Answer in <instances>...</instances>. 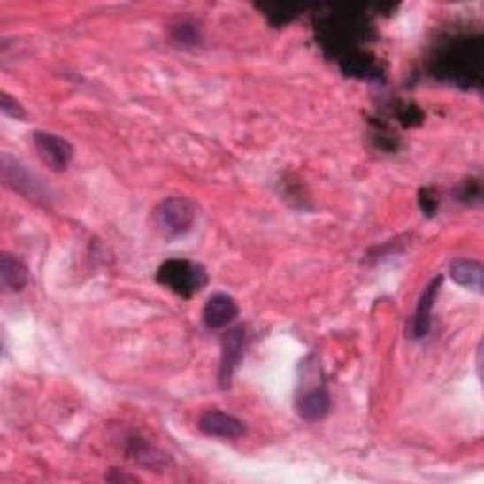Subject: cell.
Here are the masks:
<instances>
[{
  "mask_svg": "<svg viewBox=\"0 0 484 484\" xmlns=\"http://www.w3.org/2000/svg\"><path fill=\"white\" fill-rule=\"evenodd\" d=\"M173 36L178 44H184V46H193L199 42V33L196 27L189 23H178L173 29Z\"/></svg>",
  "mask_w": 484,
  "mask_h": 484,
  "instance_id": "4fadbf2b",
  "label": "cell"
},
{
  "mask_svg": "<svg viewBox=\"0 0 484 484\" xmlns=\"http://www.w3.org/2000/svg\"><path fill=\"white\" fill-rule=\"evenodd\" d=\"M0 110H3V114L10 116V118H16V119L25 118L23 106L16 99H12V96L6 91L0 93Z\"/></svg>",
  "mask_w": 484,
  "mask_h": 484,
  "instance_id": "5bb4252c",
  "label": "cell"
},
{
  "mask_svg": "<svg viewBox=\"0 0 484 484\" xmlns=\"http://www.w3.org/2000/svg\"><path fill=\"white\" fill-rule=\"evenodd\" d=\"M480 38H456L454 42L442 46L434 59L437 78L450 80L462 88L473 86L480 78Z\"/></svg>",
  "mask_w": 484,
  "mask_h": 484,
  "instance_id": "6da1fadb",
  "label": "cell"
},
{
  "mask_svg": "<svg viewBox=\"0 0 484 484\" xmlns=\"http://www.w3.org/2000/svg\"><path fill=\"white\" fill-rule=\"evenodd\" d=\"M33 142L38 151V156L48 165L51 171H65L68 163L73 161L74 150L68 144L63 136L46 133V131H36L33 134Z\"/></svg>",
  "mask_w": 484,
  "mask_h": 484,
  "instance_id": "5b68a950",
  "label": "cell"
},
{
  "mask_svg": "<svg viewBox=\"0 0 484 484\" xmlns=\"http://www.w3.org/2000/svg\"><path fill=\"white\" fill-rule=\"evenodd\" d=\"M294 10L296 8H292V6H271L269 8V13H273V19L276 21V18H282L284 21H289V19H292L294 18Z\"/></svg>",
  "mask_w": 484,
  "mask_h": 484,
  "instance_id": "2e32d148",
  "label": "cell"
},
{
  "mask_svg": "<svg viewBox=\"0 0 484 484\" xmlns=\"http://www.w3.org/2000/svg\"><path fill=\"white\" fill-rule=\"evenodd\" d=\"M420 206L427 216H432L437 211V201H435V197L430 196V189L420 191Z\"/></svg>",
  "mask_w": 484,
  "mask_h": 484,
  "instance_id": "9a60e30c",
  "label": "cell"
},
{
  "mask_svg": "<svg viewBox=\"0 0 484 484\" xmlns=\"http://www.w3.org/2000/svg\"><path fill=\"white\" fill-rule=\"evenodd\" d=\"M156 226L165 237L174 239L191 229L196 221V206L184 197L165 199L156 209Z\"/></svg>",
  "mask_w": 484,
  "mask_h": 484,
  "instance_id": "3957f363",
  "label": "cell"
},
{
  "mask_svg": "<svg viewBox=\"0 0 484 484\" xmlns=\"http://www.w3.org/2000/svg\"><path fill=\"white\" fill-rule=\"evenodd\" d=\"M157 282L186 299L199 294L209 282L206 271L188 259H169L157 271Z\"/></svg>",
  "mask_w": 484,
  "mask_h": 484,
  "instance_id": "7a4b0ae2",
  "label": "cell"
},
{
  "mask_svg": "<svg viewBox=\"0 0 484 484\" xmlns=\"http://www.w3.org/2000/svg\"><path fill=\"white\" fill-rule=\"evenodd\" d=\"M0 173H3L4 184L13 191L29 199H44V188L40 184V180L18 159L3 154L0 157Z\"/></svg>",
  "mask_w": 484,
  "mask_h": 484,
  "instance_id": "277c9868",
  "label": "cell"
},
{
  "mask_svg": "<svg viewBox=\"0 0 484 484\" xmlns=\"http://www.w3.org/2000/svg\"><path fill=\"white\" fill-rule=\"evenodd\" d=\"M239 314V307L233 297L226 294H214L203 309V320L206 327L221 329L227 327Z\"/></svg>",
  "mask_w": 484,
  "mask_h": 484,
  "instance_id": "9c48e42d",
  "label": "cell"
},
{
  "mask_svg": "<svg viewBox=\"0 0 484 484\" xmlns=\"http://www.w3.org/2000/svg\"><path fill=\"white\" fill-rule=\"evenodd\" d=\"M0 280L8 292H21L29 282V269L18 257L3 254L0 256Z\"/></svg>",
  "mask_w": 484,
  "mask_h": 484,
  "instance_id": "8fae6325",
  "label": "cell"
},
{
  "mask_svg": "<svg viewBox=\"0 0 484 484\" xmlns=\"http://www.w3.org/2000/svg\"><path fill=\"white\" fill-rule=\"evenodd\" d=\"M199 430L209 437L237 439L244 435V424L221 411H206L199 419Z\"/></svg>",
  "mask_w": 484,
  "mask_h": 484,
  "instance_id": "ba28073f",
  "label": "cell"
},
{
  "mask_svg": "<svg viewBox=\"0 0 484 484\" xmlns=\"http://www.w3.org/2000/svg\"><path fill=\"white\" fill-rule=\"evenodd\" d=\"M450 276L454 282L464 288H472L475 292H482V276L484 269L479 261L473 259H456L450 265Z\"/></svg>",
  "mask_w": 484,
  "mask_h": 484,
  "instance_id": "7c38bea8",
  "label": "cell"
},
{
  "mask_svg": "<svg viewBox=\"0 0 484 484\" xmlns=\"http://www.w3.org/2000/svg\"><path fill=\"white\" fill-rule=\"evenodd\" d=\"M329 407H331V399H329V394L326 388H318V386H314V388H309L303 394H299L297 397V412L301 419H305L309 422H316V420H322L326 414L329 412Z\"/></svg>",
  "mask_w": 484,
  "mask_h": 484,
  "instance_id": "30bf717a",
  "label": "cell"
},
{
  "mask_svg": "<svg viewBox=\"0 0 484 484\" xmlns=\"http://www.w3.org/2000/svg\"><path fill=\"white\" fill-rule=\"evenodd\" d=\"M441 282H442L441 276H435V279L426 286L424 294L420 296V301H419V305H417V311H414V314L411 318L409 337L420 339V337L427 335V331H430L432 311H434L439 289H441Z\"/></svg>",
  "mask_w": 484,
  "mask_h": 484,
  "instance_id": "52a82bcc",
  "label": "cell"
},
{
  "mask_svg": "<svg viewBox=\"0 0 484 484\" xmlns=\"http://www.w3.org/2000/svg\"><path fill=\"white\" fill-rule=\"evenodd\" d=\"M244 342H246V335L242 327H234L227 331L224 339H221V362H219L218 380L224 390L231 386L234 371H237V367L242 362Z\"/></svg>",
  "mask_w": 484,
  "mask_h": 484,
  "instance_id": "8992f818",
  "label": "cell"
},
{
  "mask_svg": "<svg viewBox=\"0 0 484 484\" xmlns=\"http://www.w3.org/2000/svg\"><path fill=\"white\" fill-rule=\"evenodd\" d=\"M106 480H112V482H136L138 479L133 477V475H126V473L114 475V472H112L110 475H106Z\"/></svg>",
  "mask_w": 484,
  "mask_h": 484,
  "instance_id": "e0dca14e",
  "label": "cell"
}]
</instances>
